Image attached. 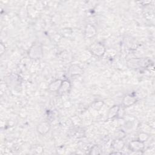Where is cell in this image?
Masks as SVG:
<instances>
[{
  "mask_svg": "<svg viewBox=\"0 0 155 155\" xmlns=\"http://www.w3.org/2000/svg\"><path fill=\"white\" fill-rule=\"evenodd\" d=\"M90 50L93 54L97 56H101L103 55L105 50L104 46L102 44L99 42H96L92 44L90 47Z\"/></svg>",
  "mask_w": 155,
  "mask_h": 155,
  "instance_id": "cell-1",
  "label": "cell"
},
{
  "mask_svg": "<svg viewBox=\"0 0 155 155\" xmlns=\"http://www.w3.org/2000/svg\"><path fill=\"white\" fill-rule=\"evenodd\" d=\"M34 53H35L31 57L32 59H39L40 57L42 55V49L41 47H39L38 45H33L29 51V55L33 54Z\"/></svg>",
  "mask_w": 155,
  "mask_h": 155,
  "instance_id": "cell-2",
  "label": "cell"
},
{
  "mask_svg": "<svg viewBox=\"0 0 155 155\" xmlns=\"http://www.w3.org/2000/svg\"><path fill=\"white\" fill-rule=\"evenodd\" d=\"M50 128V126L48 122H42L38 125L37 131L39 134L42 135H45L49 131Z\"/></svg>",
  "mask_w": 155,
  "mask_h": 155,
  "instance_id": "cell-3",
  "label": "cell"
},
{
  "mask_svg": "<svg viewBox=\"0 0 155 155\" xmlns=\"http://www.w3.org/2000/svg\"><path fill=\"white\" fill-rule=\"evenodd\" d=\"M129 148L132 151H140L143 148V142L139 140H133L130 142Z\"/></svg>",
  "mask_w": 155,
  "mask_h": 155,
  "instance_id": "cell-4",
  "label": "cell"
},
{
  "mask_svg": "<svg viewBox=\"0 0 155 155\" xmlns=\"http://www.w3.org/2000/svg\"><path fill=\"white\" fill-rule=\"evenodd\" d=\"M96 34V28L91 25V24H88L87 25L85 28V35L86 36V37L87 38H92L93 36H94Z\"/></svg>",
  "mask_w": 155,
  "mask_h": 155,
  "instance_id": "cell-5",
  "label": "cell"
},
{
  "mask_svg": "<svg viewBox=\"0 0 155 155\" xmlns=\"http://www.w3.org/2000/svg\"><path fill=\"white\" fill-rule=\"evenodd\" d=\"M136 101V99L134 96H131L130 94L125 96L122 101L123 104L125 107H130V105H132L134 104Z\"/></svg>",
  "mask_w": 155,
  "mask_h": 155,
  "instance_id": "cell-6",
  "label": "cell"
},
{
  "mask_svg": "<svg viewBox=\"0 0 155 155\" xmlns=\"http://www.w3.org/2000/svg\"><path fill=\"white\" fill-rule=\"evenodd\" d=\"M62 82V81H61L60 79H57V80L54 81V82H53L52 83H51L50 84V85L48 87L49 90H50L51 91H58L61 87Z\"/></svg>",
  "mask_w": 155,
  "mask_h": 155,
  "instance_id": "cell-7",
  "label": "cell"
},
{
  "mask_svg": "<svg viewBox=\"0 0 155 155\" xmlns=\"http://www.w3.org/2000/svg\"><path fill=\"white\" fill-rule=\"evenodd\" d=\"M124 146V143L120 139L116 140L113 142V147L115 150H117V151H119V150H122Z\"/></svg>",
  "mask_w": 155,
  "mask_h": 155,
  "instance_id": "cell-8",
  "label": "cell"
},
{
  "mask_svg": "<svg viewBox=\"0 0 155 155\" xmlns=\"http://www.w3.org/2000/svg\"><path fill=\"white\" fill-rule=\"evenodd\" d=\"M70 87V82L67 80H65V81H62V84L61 85V87L59 88V90H58V91L59 92H65L66 91L68 90V89Z\"/></svg>",
  "mask_w": 155,
  "mask_h": 155,
  "instance_id": "cell-9",
  "label": "cell"
},
{
  "mask_svg": "<svg viewBox=\"0 0 155 155\" xmlns=\"http://www.w3.org/2000/svg\"><path fill=\"white\" fill-rule=\"evenodd\" d=\"M119 107L117 106V105H115V106H113L110 110H109V113H108V118H112L113 117H114L118 111H119Z\"/></svg>",
  "mask_w": 155,
  "mask_h": 155,
  "instance_id": "cell-10",
  "label": "cell"
},
{
  "mask_svg": "<svg viewBox=\"0 0 155 155\" xmlns=\"http://www.w3.org/2000/svg\"><path fill=\"white\" fill-rule=\"evenodd\" d=\"M3 48H5V46H4L3 44H2V43H1V54H2L3 53H4V51H3V50H2Z\"/></svg>",
  "mask_w": 155,
  "mask_h": 155,
  "instance_id": "cell-11",
  "label": "cell"
}]
</instances>
